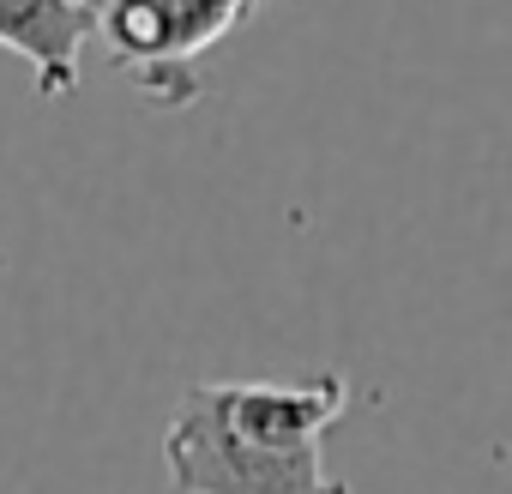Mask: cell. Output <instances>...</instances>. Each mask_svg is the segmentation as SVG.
I'll use <instances>...</instances> for the list:
<instances>
[{
	"mask_svg": "<svg viewBox=\"0 0 512 494\" xmlns=\"http://www.w3.org/2000/svg\"><path fill=\"white\" fill-rule=\"evenodd\" d=\"M350 410L338 368L302 380H193L163 428L175 494H350L326 434Z\"/></svg>",
	"mask_w": 512,
	"mask_h": 494,
	"instance_id": "obj_1",
	"label": "cell"
},
{
	"mask_svg": "<svg viewBox=\"0 0 512 494\" xmlns=\"http://www.w3.org/2000/svg\"><path fill=\"white\" fill-rule=\"evenodd\" d=\"M91 49L151 97L157 109H187L199 97V61L223 49L260 0H79Z\"/></svg>",
	"mask_w": 512,
	"mask_h": 494,
	"instance_id": "obj_2",
	"label": "cell"
},
{
	"mask_svg": "<svg viewBox=\"0 0 512 494\" xmlns=\"http://www.w3.org/2000/svg\"><path fill=\"white\" fill-rule=\"evenodd\" d=\"M0 49L31 67L49 103L79 91V67L91 49L79 0H0Z\"/></svg>",
	"mask_w": 512,
	"mask_h": 494,
	"instance_id": "obj_3",
	"label": "cell"
}]
</instances>
